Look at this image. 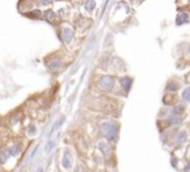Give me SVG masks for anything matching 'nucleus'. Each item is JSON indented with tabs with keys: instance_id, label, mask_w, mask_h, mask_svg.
<instances>
[{
	"instance_id": "1",
	"label": "nucleus",
	"mask_w": 190,
	"mask_h": 172,
	"mask_svg": "<svg viewBox=\"0 0 190 172\" xmlns=\"http://www.w3.org/2000/svg\"><path fill=\"white\" fill-rule=\"evenodd\" d=\"M102 130L110 142H114L118 138V127L112 122L102 123Z\"/></svg>"
},
{
	"instance_id": "2",
	"label": "nucleus",
	"mask_w": 190,
	"mask_h": 172,
	"mask_svg": "<svg viewBox=\"0 0 190 172\" xmlns=\"http://www.w3.org/2000/svg\"><path fill=\"white\" fill-rule=\"evenodd\" d=\"M99 87L104 91H110L114 87V78L111 76H103L99 82Z\"/></svg>"
},
{
	"instance_id": "3",
	"label": "nucleus",
	"mask_w": 190,
	"mask_h": 172,
	"mask_svg": "<svg viewBox=\"0 0 190 172\" xmlns=\"http://www.w3.org/2000/svg\"><path fill=\"white\" fill-rule=\"evenodd\" d=\"M61 164H62V167L64 168V169H66V170L71 167V165H72V157H71V155L69 154L68 151H64V154H63Z\"/></svg>"
},
{
	"instance_id": "4",
	"label": "nucleus",
	"mask_w": 190,
	"mask_h": 172,
	"mask_svg": "<svg viewBox=\"0 0 190 172\" xmlns=\"http://www.w3.org/2000/svg\"><path fill=\"white\" fill-rule=\"evenodd\" d=\"M62 38L66 43H70L72 38H73V32L70 29H64L62 31Z\"/></svg>"
},
{
	"instance_id": "5",
	"label": "nucleus",
	"mask_w": 190,
	"mask_h": 172,
	"mask_svg": "<svg viewBox=\"0 0 190 172\" xmlns=\"http://www.w3.org/2000/svg\"><path fill=\"white\" fill-rule=\"evenodd\" d=\"M120 85L122 86V88L125 90V92H128L131 88L132 85V80L129 78H123L120 80Z\"/></svg>"
},
{
	"instance_id": "6",
	"label": "nucleus",
	"mask_w": 190,
	"mask_h": 172,
	"mask_svg": "<svg viewBox=\"0 0 190 172\" xmlns=\"http://www.w3.org/2000/svg\"><path fill=\"white\" fill-rule=\"evenodd\" d=\"M9 156H10V152H9L8 149L6 148L2 149V150L0 151V163L4 164L7 161V159L9 158Z\"/></svg>"
},
{
	"instance_id": "7",
	"label": "nucleus",
	"mask_w": 190,
	"mask_h": 172,
	"mask_svg": "<svg viewBox=\"0 0 190 172\" xmlns=\"http://www.w3.org/2000/svg\"><path fill=\"white\" fill-rule=\"evenodd\" d=\"M187 20H188V14L186 12L179 13V14L177 15V17H176V24H177L178 26L183 25L184 23H186Z\"/></svg>"
},
{
	"instance_id": "8",
	"label": "nucleus",
	"mask_w": 190,
	"mask_h": 172,
	"mask_svg": "<svg viewBox=\"0 0 190 172\" xmlns=\"http://www.w3.org/2000/svg\"><path fill=\"white\" fill-rule=\"evenodd\" d=\"M99 148L100 150L103 152V154L105 156H109L110 155V153H111V148L110 146H109L107 143H104V142H101L99 144Z\"/></svg>"
},
{
	"instance_id": "9",
	"label": "nucleus",
	"mask_w": 190,
	"mask_h": 172,
	"mask_svg": "<svg viewBox=\"0 0 190 172\" xmlns=\"http://www.w3.org/2000/svg\"><path fill=\"white\" fill-rule=\"evenodd\" d=\"M48 66H49V68L51 69V70L55 71V70H57V69L60 68V66H61V61L59 60V59H53V60L50 61V62H49Z\"/></svg>"
},
{
	"instance_id": "10",
	"label": "nucleus",
	"mask_w": 190,
	"mask_h": 172,
	"mask_svg": "<svg viewBox=\"0 0 190 172\" xmlns=\"http://www.w3.org/2000/svg\"><path fill=\"white\" fill-rule=\"evenodd\" d=\"M186 140H187V133H186V131L185 130L179 131L177 137H176V142H177L178 144H183Z\"/></svg>"
},
{
	"instance_id": "11",
	"label": "nucleus",
	"mask_w": 190,
	"mask_h": 172,
	"mask_svg": "<svg viewBox=\"0 0 190 172\" xmlns=\"http://www.w3.org/2000/svg\"><path fill=\"white\" fill-rule=\"evenodd\" d=\"M55 145H56V140H50L49 142L47 143V145H46L45 147V152L46 154H49V153H51V151L53 150V148L55 147Z\"/></svg>"
},
{
	"instance_id": "12",
	"label": "nucleus",
	"mask_w": 190,
	"mask_h": 172,
	"mask_svg": "<svg viewBox=\"0 0 190 172\" xmlns=\"http://www.w3.org/2000/svg\"><path fill=\"white\" fill-rule=\"evenodd\" d=\"M63 121H64V119L61 118L60 120H58L56 123H55V125H54V126H53V128H52L51 132H50V138H52V136L54 134V132H56V131L58 130L59 128H60V126H61V124H62Z\"/></svg>"
},
{
	"instance_id": "13",
	"label": "nucleus",
	"mask_w": 190,
	"mask_h": 172,
	"mask_svg": "<svg viewBox=\"0 0 190 172\" xmlns=\"http://www.w3.org/2000/svg\"><path fill=\"white\" fill-rule=\"evenodd\" d=\"M96 7V2L94 0H88L86 2V9L88 11H92Z\"/></svg>"
},
{
	"instance_id": "14",
	"label": "nucleus",
	"mask_w": 190,
	"mask_h": 172,
	"mask_svg": "<svg viewBox=\"0 0 190 172\" xmlns=\"http://www.w3.org/2000/svg\"><path fill=\"white\" fill-rule=\"evenodd\" d=\"M20 146H17V145H14V146H12L10 149H9V152H10V155H13V156H16L20 154Z\"/></svg>"
},
{
	"instance_id": "15",
	"label": "nucleus",
	"mask_w": 190,
	"mask_h": 172,
	"mask_svg": "<svg viewBox=\"0 0 190 172\" xmlns=\"http://www.w3.org/2000/svg\"><path fill=\"white\" fill-rule=\"evenodd\" d=\"M182 97H183V99L185 100V101L190 102V88H187L183 91V93H182Z\"/></svg>"
},
{
	"instance_id": "16",
	"label": "nucleus",
	"mask_w": 190,
	"mask_h": 172,
	"mask_svg": "<svg viewBox=\"0 0 190 172\" xmlns=\"http://www.w3.org/2000/svg\"><path fill=\"white\" fill-rule=\"evenodd\" d=\"M54 12L52 10H48V11H46L45 12V18L46 20H48V22H51L53 18H54Z\"/></svg>"
},
{
	"instance_id": "17",
	"label": "nucleus",
	"mask_w": 190,
	"mask_h": 172,
	"mask_svg": "<svg viewBox=\"0 0 190 172\" xmlns=\"http://www.w3.org/2000/svg\"><path fill=\"white\" fill-rule=\"evenodd\" d=\"M183 111H184L183 105H177L175 108H174V112H175L176 114H181V113H183Z\"/></svg>"
},
{
	"instance_id": "18",
	"label": "nucleus",
	"mask_w": 190,
	"mask_h": 172,
	"mask_svg": "<svg viewBox=\"0 0 190 172\" xmlns=\"http://www.w3.org/2000/svg\"><path fill=\"white\" fill-rule=\"evenodd\" d=\"M178 85L177 84H174V83H169L168 84V90H170V91H176V90H178Z\"/></svg>"
},
{
	"instance_id": "19",
	"label": "nucleus",
	"mask_w": 190,
	"mask_h": 172,
	"mask_svg": "<svg viewBox=\"0 0 190 172\" xmlns=\"http://www.w3.org/2000/svg\"><path fill=\"white\" fill-rule=\"evenodd\" d=\"M171 122L173 123V124H180V123L182 122V119L179 118V117H173V118H171Z\"/></svg>"
},
{
	"instance_id": "20",
	"label": "nucleus",
	"mask_w": 190,
	"mask_h": 172,
	"mask_svg": "<svg viewBox=\"0 0 190 172\" xmlns=\"http://www.w3.org/2000/svg\"><path fill=\"white\" fill-rule=\"evenodd\" d=\"M42 5H49L52 3V0H41Z\"/></svg>"
},
{
	"instance_id": "21",
	"label": "nucleus",
	"mask_w": 190,
	"mask_h": 172,
	"mask_svg": "<svg viewBox=\"0 0 190 172\" xmlns=\"http://www.w3.org/2000/svg\"><path fill=\"white\" fill-rule=\"evenodd\" d=\"M35 132H36V128H35L34 126H32V129H30V130H29V133H30L31 136H33Z\"/></svg>"
},
{
	"instance_id": "22",
	"label": "nucleus",
	"mask_w": 190,
	"mask_h": 172,
	"mask_svg": "<svg viewBox=\"0 0 190 172\" xmlns=\"http://www.w3.org/2000/svg\"><path fill=\"white\" fill-rule=\"evenodd\" d=\"M58 1H61V0H58Z\"/></svg>"
},
{
	"instance_id": "23",
	"label": "nucleus",
	"mask_w": 190,
	"mask_h": 172,
	"mask_svg": "<svg viewBox=\"0 0 190 172\" xmlns=\"http://www.w3.org/2000/svg\"><path fill=\"white\" fill-rule=\"evenodd\" d=\"M189 53H190V52H189Z\"/></svg>"
}]
</instances>
